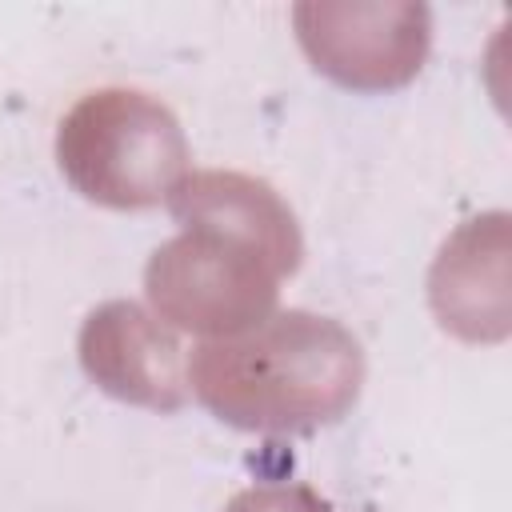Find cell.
<instances>
[{
  "mask_svg": "<svg viewBox=\"0 0 512 512\" xmlns=\"http://www.w3.org/2000/svg\"><path fill=\"white\" fill-rule=\"evenodd\" d=\"M188 384L208 412L248 432H308L340 420L364 384L356 336L312 312L264 324L192 352Z\"/></svg>",
  "mask_w": 512,
  "mask_h": 512,
  "instance_id": "6da1fadb",
  "label": "cell"
},
{
  "mask_svg": "<svg viewBox=\"0 0 512 512\" xmlns=\"http://www.w3.org/2000/svg\"><path fill=\"white\" fill-rule=\"evenodd\" d=\"M292 272L276 252L232 228L184 220V232L148 260L144 288L160 320L224 340L264 324L276 284Z\"/></svg>",
  "mask_w": 512,
  "mask_h": 512,
  "instance_id": "3957f363",
  "label": "cell"
},
{
  "mask_svg": "<svg viewBox=\"0 0 512 512\" xmlns=\"http://www.w3.org/2000/svg\"><path fill=\"white\" fill-rule=\"evenodd\" d=\"M224 512H332L308 484H260L240 492Z\"/></svg>",
  "mask_w": 512,
  "mask_h": 512,
  "instance_id": "52a82bcc",
  "label": "cell"
},
{
  "mask_svg": "<svg viewBox=\"0 0 512 512\" xmlns=\"http://www.w3.org/2000/svg\"><path fill=\"white\" fill-rule=\"evenodd\" d=\"M60 172L108 208H148L188 176V144L176 116L132 88H100L72 104L56 136Z\"/></svg>",
  "mask_w": 512,
  "mask_h": 512,
  "instance_id": "7a4b0ae2",
  "label": "cell"
},
{
  "mask_svg": "<svg viewBox=\"0 0 512 512\" xmlns=\"http://www.w3.org/2000/svg\"><path fill=\"white\" fill-rule=\"evenodd\" d=\"M404 8H340V16L352 24L340 28L320 4H308L296 12L300 44L308 48L320 72L348 88L404 84L420 68L428 48V12L412 8L400 20Z\"/></svg>",
  "mask_w": 512,
  "mask_h": 512,
  "instance_id": "5b68a950",
  "label": "cell"
},
{
  "mask_svg": "<svg viewBox=\"0 0 512 512\" xmlns=\"http://www.w3.org/2000/svg\"><path fill=\"white\" fill-rule=\"evenodd\" d=\"M84 372L112 396L144 408H180L188 396V360L180 340L128 300L96 308L80 332Z\"/></svg>",
  "mask_w": 512,
  "mask_h": 512,
  "instance_id": "277c9868",
  "label": "cell"
},
{
  "mask_svg": "<svg viewBox=\"0 0 512 512\" xmlns=\"http://www.w3.org/2000/svg\"><path fill=\"white\" fill-rule=\"evenodd\" d=\"M168 208L180 224L184 220H208V224L232 228L256 244H264L268 252H276L284 264L300 268L304 244H300L296 216L276 196V188L256 180V176L220 172V168L192 172L168 192Z\"/></svg>",
  "mask_w": 512,
  "mask_h": 512,
  "instance_id": "8992f818",
  "label": "cell"
}]
</instances>
